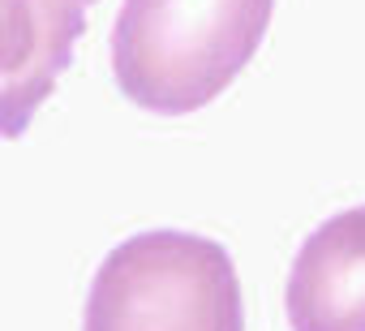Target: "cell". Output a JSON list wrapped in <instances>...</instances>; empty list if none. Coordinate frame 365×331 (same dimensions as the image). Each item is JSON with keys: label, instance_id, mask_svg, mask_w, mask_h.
<instances>
[{"label": "cell", "instance_id": "3", "mask_svg": "<svg viewBox=\"0 0 365 331\" xmlns=\"http://www.w3.org/2000/svg\"><path fill=\"white\" fill-rule=\"evenodd\" d=\"M292 331H365V207L318 224L288 275Z\"/></svg>", "mask_w": 365, "mask_h": 331}, {"label": "cell", "instance_id": "5", "mask_svg": "<svg viewBox=\"0 0 365 331\" xmlns=\"http://www.w3.org/2000/svg\"><path fill=\"white\" fill-rule=\"evenodd\" d=\"M31 52V0H0V73L22 69Z\"/></svg>", "mask_w": 365, "mask_h": 331}, {"label": "cell", "instance_id": "1", "mask_svg": "<svg viewBox=\"0 0 365 331\" xmlns=\"http://www.w3.org/2000/svg\"><path fill=\"white\" fill-rule=\"evenodd\" d=\"M275 0H125L112 73L129 103L190 116L224 95L267 39Z\"/></svg>", "mask_w": 365, "mask_h": 331}, {"label": "cell", "instance_id": "2", "mask_svg": "<svg viewBox=\"0 0 365 331\" xmlns=\"http://www.w3.org/2000/svg\"><path fill=\"white\" fill-rule=\"evenodd\" d=\"M82 331H245L237 263L198 233H138L95 271Z\"/></svg>", "mask_w": 365, "mask_h": 331}, {"label": "cell", "instance_id": "4", "mask_svg": "<svg viewBox=\"0 0 365 331\" xmlns=\"http://www.w3.org/2000/svg\"><path fill=\"white\" fill-rule=\"evenodd\" d=\"M95 0H31V52L22 69L0 86V138H22L86 31V9Z\"/></svg>", "mask_w": 365, "mask_h": 331}]
</instances>
